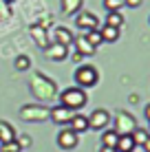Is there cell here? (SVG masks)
<instances>
[{"label": "cell", "mask_w": 150, "mask_h": 152, "mask_svg": "<svg viewBox=\"0 0 150 152\" xmlns=\"http://www.w3.org/2000/svg\"><path fill=\"white\" fill-rule=\"evenodd\" d=\"M86 102H89V97H86V91L80 86H71V88H64V91L60 93V104L64 108H69V110H80V108L86 106Z\"/></svg>", "instance_id": "1"}, {"label": "cell", "mask_w": 150, "mask_h": 152, "mask_svg": "<svg viewBox=\"0 0 150 152\" xmlns=\"http://www.w3.org/2000/svg\"><path fill=\"white\" fill-rule=\"evenodd\" d=\"M31 88H33L35 97H40V99H53L55 95H58V88H55V84L51 82L49 77H44L42 73H35V75H33Z\"/></svg>", "instance_id": "2"}, {"label": "cell", "mask_w": 150, "mask_h": 152, "mask_svg": "<svg viewBox=\"0 0 150 152\" xmlns=\"http://www.w3.org/2000/svg\"><path fill=\"white\" fill-rule=\"evenodd\" d=\"M75 84L80 88H91V86H95L97 80H100V73H97L95 66H91V64H82V66H77V71H75Z\"/></svg>", "instance_id": "3"}, {"label": "cell", "mask_w": 150, "mask_h": 152, "mask_svg": "<svg viewBox=\"0 0 150 152\" xmlns=\"http://www.w3.org/2000/svg\"><path fill=\"white\" fill-rule=\"evenodd\" d=\"M137 128V119L132 117L130 113H126V110H119L115 115V132L117 134H132V130Z\"/></svg>", "instance_id": "4"}, {"label": "cell", "mask_w": 150, "mask_h": 152, "mask_svg": "<svg viewBox=\"0 0 150 152\" xmlns=\"http://www.w3.org/2000/svg\"><path fill=\"white\" fill-rule=\"evenodd\" d=\"M20 119H24V121H46L49 119V108L46 106H22L20 108Z\"/></svg>", "instance_id": "5"}, {"label": "cell", "mask_w": 150, "mask_h": 152, "mask_svg": "<svg viewBox=\"0 0 150 152\" xmlns=\"http://www.w3.org/2000/svg\"><path fill=\"white\" fill-rule=\"evenodd\" d=\"M75 27L80 29V31H84V33H89V31H93V29L100 27V20H97L95 13L84 11V9H82V11L75 13Z\"/></svg>", "instance_id": "6"}, {"label": "cell", "mask_w": 150, "mask_h": 152, "mask_svg": "<svg viewBox=\"0 0 150 152\" xmlns=\"http://www.w3.org/2000/svg\"><path fill=\"white\" fill-rule=\"evenodd\" d=\"M110 124V115L104 108H97L89 115V128L91 130H106V126Z\"/></svg>", "instance_id": "7"}, {"label": "cell", "mask_w": 150, "mask_h": 152, "mask_svg": "<svg viewBox=\"0 0 150 152\" xmlns=\"http://www.w3.org/2000/svg\"><path fill=\"white\" fill-rule=\"evenodd\" d=\"M77 132H73V130L69 128V126H64V128L58 132V148H62V150H73V148H77Z\"/></svg>", "instance_id": "8"}, {"label": "cell", "mask_w": 150, "mask_h": 152, "mask_svg": "<svg viewBox=\"0 0 150 152\" xmlns=\"http://www.w3.org/2000/svg\"><path fill=\"white\" fill-rule=\"evenodd\" d=\"M73 110H69V108H64L60 104V106H53V108H49V119L53 121L55 126H69L71 121V117H73Z\"/></svg>", "instance_id": "9"}, {"label": "cell", "mask_w": 150, "mask_h": 152, "mask_svg": "<svg viewBox=\"0 0 150 152\" xmlns=\"http://www.w3.org/2000/svg\"><path fill=\"white\" fill-rule=\"evenodd\" d=\"M44 53H46L49 60H53V62H64L66 57H69V46L58 44V42H51V44L44 49Z\"/></svg>", "instance_id": "10"}, {"label": "cell", "mask_w": 150, "mask_h": 152, "mask_svg": "<svg viewBox=\"0 0 150 152\" xmlns=\"http://www.w3.org/2000/svg\"><path fill=\"white\" fill-rule=\"evenodd\" d=\"M31 35H33L35 44H38L40 49H46V46L51 44V42H49V35H46V29L42 27V24H33V27H31Z\"/></svg>", "instance_id": "11"}, {"label": "cell", "mask_w": 150, "mask_h": 152, "mask_svg": "<svg viewBox=\"0 0 150 152\" xmlns=\"http://www.w3.org/2000/svg\"><path fill=\"white\" fill-rule=\"evenodd\" d=\"M73 44H75L77 53H80L82 57H84V55H95V46H93L91 42L84 38V35H77V38L73 40Z\"/></svg>", "instance_id": "12"}, {"label": "cell", "mask_w": 150, "mask_h": 152, "mask_svg": "<svg viewBox=\"0 0 150 152\" xmlns=\"http://www.w3.org/2000/svg\"><path fill=\"white\" fill-rule=\"evenodd\" d=\"M69 128L73 130V132H86V130H91L89 128V117H84V115H73L71 117V121H69Z\"/></svg>", "instance_id": "13"}, {"label": "cell", "mask_w": 150, "mask_h": 152, "mask_svg": "<svg viewBox=\"0 0 150 152\" xmlns=\"http://www.w3.org/2000/svg\"><path fill=\"white\" fill-rule=\"evenodd\" d=\"M53 35H55V40L53 42H58V44H64V46H71L73 44V33H71L66 27H55V31H53Z\"/></svg>", "instance_id": "14"}, {"label": "cell", "mask_w": 150, "mask_h": 152, "mask_svg": "<svg viewBox=\"0 0 150 152\" xmlns=\"http://www.w3.org/2000/svg\"><path fill=\"white\" fill-rule=\"evenodd\" d=\"M15 128L7 121H0V143H9V141H15Z\"/></svg>", "instance_id": "15"}, {"label": "cell", "mask_w": 150, "mask_h": 152, "mask_svg": "<svg viewBox=\"0 0 150 152\" xmlns=\"http://www.w3.org/2000/svg\"><path fill=\"white\" fill-rule=\"evenodd\" d=\"M115 150L117 152H132L135 150V139H132V134H119Z\"/></svg>", "instance_id": "16"}, {"label": "cell", "mask_w": 150, "mask_h": 152, "mask_svg": "<svg viewBox=\"0 0 150 152\" xmlns=\"http://www.w3.org/2000/svg\"><path fill=\"white\" fill-rule=\"evenodd\" d=\"M100 35H102V40H104V42H117V40H119V29L104 24V27L100 29Z\"/></svg>", "instance_id": "17"}, {"label": "cell", "mask_w": 150, "mask_h": 152, "mask_svg": "<svg viewBox=\"0 0 150 152\" xmlns=\"http://www.w3.org/2000/svg\"><path fill=\"white\" fill-rule=\"evenodd\" d=\"M82 2L84 0H62V11L66 15H75L82 9Z\"/></svg>", "instance_id": "18"}, {"label": "cell", "mask_w": 150, "mask_h": 152, "mask_svg": "<svg viewBox=\"0 0 150 152\" xmlns=\"http://www.w3.org/2000/svg\"><path fill=\"white\" fill-rule=\"evenodd\" d=\"M117 139H119V134H117L115 130H104V132H102V145H104V148H115Z\"/></svg>", "instance_id": "19"}, {"label": "cell", "mask_w": 150, "mask_h": 152, "mask_svg": "<svg viewBox=\"0 0 150 152\" xmlns=\"http://www.w3.org/2000/svg\"><path fill=\"white\" fill-rule=\"evenodd\" d=\"M106 24H108V27L119 29L121 24H124V15H121L119 11H108V15H106Z\"/></svg>", "instance_id": "20"}, {"label": "cell", "mask_w": 150, "mask_h": 152, "mask_svg": "<svg viewBox=\"0 0 150 152\" xmlns=\"http://www.w3.org/2000/svg\"><path fill=\"white\" fill-rule=\"evenodd\" d=\"M13 66H15V71H29L31 69V57L29 55H18Z\"/></svg>", "instance_id": "21"}, {"label": "cell", "mask_w": 150, "mask_h": 152, "mask_svg": "<svg viewBox=\"0 0 150 152\" xmlns=\"http://www.w3.org/2000/svg\"><path fill=\"white\" fill-rule=\"evenodd\" d=\"M148 137H150V132H148V130H143V128H135V130H132V139H135V145H143Z\"/></svg>", "instance_id": "22"}, {"label": "cell", "mask_w": 150, "mask_h": 152, "mask_svg": "<svg viewBox=\"0 0 150 152\" xmlns=\"http://www.w3.org/2000/svg\"><path fill=\"white\" fill-rule=\"evenodd\" d=\"M84 38H86V40H89V42H91V44H93V46H95V49H97V46H100V44H102V42H104V40H102V35H100V29H93V31H89V33H86V35H84Z\"/></svg>", "instance_id": "23"}, {"label": "cell", "mask_w": 150, "mask_h": 152, "mask_svg": "<svg viewBox=\"0 0 150 152\" xmlns=\"http://www.w3.org/2000/svg\"><path fill=\"white\" fill-rule=\"evenodd\" d=\"M121 7H126L124 0H104V9L106 11H121Z\"/></svg>", "instance_id": "24"}, {"label": "cell", "mask_w": 150, "mask_h": 152, "mask_svg": "<svg viewBox=\"0 0 150 152\" xmlns=\"http://www.w3.org/2000/svg\"><path fill=\"white\" fill-rule=\"evenodd\" d=\"M0 152H20L18 141H9V143H0Z\"/></svg>", "instance_id": "25"}, {"label": "cell", "mask_w": 150, "mask_h": 152, "mask_svg": "<svg viewBox=\"0 0 150 152\" xmlns=\"http://www.w3.org/2000/svg\"><path fill=\"white\" fill-rule=\"evenodd\" d=\"M15 141H18L20 150L22 148H31V143H33V139H31L29 134H20V137H15Z\"/></svg>", "instance_id": "26"}, {"label": "cell", "mask_w": 150, "mask_h": 152, "mask_svg": "<svg viewBox=\"0 0 150 152\" xmlns=\"http://www.w3.org/2000/svg\"><path fill=\"white\" fill-rule=\"evenodd\" d=\"M141 2H143V0H124V4H126V7H130V9L141 7Z\"/></svg>", "instance_id": "27"}, {"label": "cell", "mask_w": 150, "mask_h": 152, "mask_svg": "<svg viewBox=\"0 0 150 152\" xmlns=\"http://www.w3.org/2000/svg\"><path fill=\"white\" fill-rule=\"evenodd\" d=\"M141 148H143V152H150V137L146 139V143H143V145H141Z\"/></svg>", "instance_id": "28"}, {"label": "cell", "mask_w": 150, "mask_h": 152, "mask_svg": "<svg viewBox=\"0 0 150 152\" xmlns=\"http://www.w3.org/2000/svg\"><path fill=\"white\" fill-rule=\"evenodd\" d=\"M143 115H146V119H148V121H150V104H148V106H146V108H143Z\"/></svg>", "instance_id": "29"}, {"label": "cell", "mask_w": 150, "mask_h": 152, "mask_svg": "<svg viewBox=\"0 0 150 152\" xmlns=\"http://www.w3.org/2000/svg\"><path fill=\"white\" fill-rule=\"evenodd\" d=\"M97 152H117V150H115V148H104V145H102V148L97 150Z\"/></svg>", "instance_id": "30"}, {"label": "cell", "mask_w": 150, "mask_h": 152, "mask_svg": "<svg viewBox=\"0 0 150 152\" xmlns=\"http://www.w3.org/2000/svg\"><path fill=\"white\" fill-rule=\"evenodd\" d=\"M4 2H15V0H4Z\"/></svg>", "instance_id": "31"}, {"label": "cell", "mask_w": 150, "mask_h": 152, "mask_svg": "<svg viewBox=\"0 0 150 152\" xmlns=\"http://www.w3.org/2000/svg\"><path fill=\"white\" fill-rule=\"evenodd\" d=\"M148 22H150V15H148Z\"/></svg>", "instance_id": "32"}, {"label": "cell", "mask_w": 150, "mask_h": 152, "mask_svg": "<svg viewBox=\"0 0 150 152\" xmlns=\"http://www.w3.org/2000/svg\"><path fill=\"white\" fill-rule=\"evenodd\" d=\"M148 124H150V121H148ZM148 132H150V128H148Z\"/></svg>", "instance_id": "33"}]
</instances>
